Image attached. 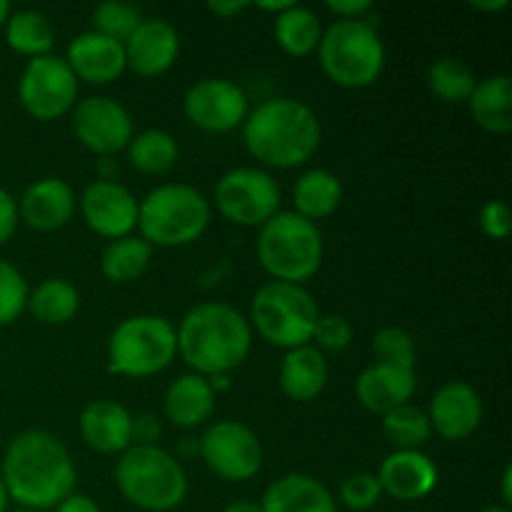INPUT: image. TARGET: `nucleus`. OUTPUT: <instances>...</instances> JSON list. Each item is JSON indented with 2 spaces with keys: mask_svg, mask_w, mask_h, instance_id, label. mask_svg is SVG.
Masks as SVG:
<instances>
[{
  "mask_svg": "<svg viewBox=\"0 0 512 512\" xmlns=\"http://www.w3.org/2000/svg\"><path fill=\"white\" fill-rule=\"evenodd\" d=\"M220 512H263L260 503H253V500H235V503L225 505Z\"/></svg>",
  "mask_w": 512,
  "mask_h": 512,
  "instance_id": "nucleus-48",
  "label": "nucleus"
},
{
  "mask_svg": "<svg viewBox=\"0 0 512 512\" xmlns=\"http://www.w3.org/2000/svg\"><path fill=\"white\" fill-rule=\"evenodd\" d=\"M215 208L225 220L245 228H263L280 213V188L263 168H233L215 185Z\"/></svg>",
  "mask_w": 512,
  "mask_h": 512,
  "instance_id": "nucleus-10",
  "label": "nucleus"
},
{
  "mask_svg": "<svg viewBox=\"0 0 512 512\" xmlns=\"http://www.w3.org/2000/svg\"><path fill=\"white\" fill-rule=\"evenodd\" d=\"M30 288L13 263L0 258V328L15 323L28 308Z\"/></svg>",
  "mask_w": 512,
  "mask_h": 512,
  "instance_id": "nucleus-37",
  "label": "nucleus"
},
{
  "mask_svg": "<svg viewBox=\"0 0 512 512\" xmlns=\"http://www.w3.org/2000/svg\"><path fill=\"white\" fill-rule=\"evenodd\" d=\"M153 260V245L145 243L140 235L110 240L100 255V273L115 285H125L138 280Z\"/></svg>",
  "mask_w": 512,
  "mask_h": 512,
  "instance_id": "nucleus-29",
  "label": "nucleus"
},
{
  "mask_svg": "<svg viewBox=\"0 0 512 512\" xmlns=\"http://www.w3.org/2000/svg\"><path fill=\"white\" fill-rule=\"evenodd\" d=\"M373 353L375 363L395 365V368L415 370L418 363V345H415L413 335L403 328H380L373 338Z\"/></svg>",
  "mask_w": 512,
  "mask_h": 512,
  "instance_id": "nucleus-36",
  "label": "nucleus"
},
{
  "mask_svg": "<svg viewBox=\"0 0 512 512\" xmlns=\"http://www.w3.org/2000/svg\"><path fill=\"white\" fill-rule=\"evenodd\" d=\"M65 63L73 70L78 83L83 80V83L90 85H108L128 70L123 43L105 38L95 30H85V33L75 35L70 40Z\"/></svg>",
  "mask_w": 512,
  "mask_h": 512,
  "instance_id": "nucleus-19",
  "label": "nucleus"
},
{
  "mask_svg": "<svg viewBox=\"0 0 512 512\" xmlns=\"http://www.w3.org/2000/svg\"><path fill=\"white\" fill-rule=\"evenodd\" d=\"M210 225V200L185 183H163L138 200V228L145 243L183 248L203 238Z\"/></svg>",
  "mask_w": 512,
  "mask_h": 512,
  "instance_id": "nucleus-6",
  "label": "nucleus"
},
{
  "mask_svg": "<svg viewBox=\"0 0 512 512\" xmlns=\"http://www.w3.org/2000/svg\"><path fill=\"white\" fill-rule=\"evenodd\" d=\"M143 20H145V15L138 5L113 3V0H105V3H98L93 8V15H90V23H93V28L90 30L105 35V38L118 40V43H125V40L133 35V30L143 23Z\"/></svg>",
  "mask_w": 512,
  "mask_h": 512,
  "instance_id": "nucleus-35",
  "label": "nucleus"
},
{
  "mask_svg": "<svg viewBox=\"0 0 512 512\" xmlns=\"http://www.w3.org/2000/svg\"><path fill=\"white\" fill-rule=\"evenodd\" d=\"M10 512H38V510H25V508H18V510H10Z\"/></svg>",
  "mask_w": 512,
  "mask_h": 512,
  "instance_id": "nucleus-55",
  "label": "nucleus"
},
{
  "mask_svg": "<svg viewBox=\"0 0 512 512\" xmlns=\"http://www.w3.org/2000/svg\"><path fill=\"white\" fill-rule=\"evenodd\" d=\"M480 512H510V508H505V505H488V508H483Z\"/></svg>",
  "mask_w": 512,
  "mask_h": 512,
  "instance_id": "nucleus-54",
  "label": "nucleus"
},
{
  "mask_svg": "<svg viewBox=\"0 0 512 512\" xmlns=\"http://www.w3.org/2000/svg\"><path fill=\"white\" fill-rule=\"evenodd\" d=\"M178 355V335L163 315H133L115 325L108 338V370L125 378H150Z\"/></svg>",
  "mask_w": 512,
  "mask_h": 512,
  "instance_id": "nucleus-9",
  "label": "nucleus"
},
{
  "mask_svg": "<svg viewBox=\"0 0 512 512\" xmlns=\"http://www.w3.org/2000/svg\"><path fill=\"white\" fill-rule=\"evenodd\" d=\"M320 140L323 128L315 110L285 95L255 105L243 123L245 148L265 168L290 170L308 163Z\"/></svg>",
  "mask_w": 512,
  "mask_h": 512,
  "instance_id": "nucleus-3",
  "label": "nucleus"
},
{
  "mask_svg": "<svg viewBox=\"0 0 512 512\" xmlns=\"http://www.w3.org/2000/svg\"><path fill=\"white\" fill-rule=\"evenodd\" d=\"M200 458L218 478L245 483L263 468L260 438L238 420H218L200 438Z\"/></svg>",
  "mask_w": 512,
  "mask_h": 512,
  "instance_id": "nucleus-12",
  "label": "nucleus"
},
{
  "mask_svg": "<svg viewBox=\"0 0 512 512\" xmlns=\"http://www.w3.org/2000/svg\"><path fill=\"white\" fill-rule=\"evenodd\" d=\"M255 250L270 278L303 285L323 265L325 243L318 223H310L293 210H280L260 228Z\"/></svg>",
  "mask_w": 512,
  "mask_h": 512,
  "instance_id": "nucleus-5",
  "label": "nucleus"
},
{
  "mask_svg": "<svg viewBox=\"0 0 512 512\" xmlns=\"http://www.w3.org/2000/svg\"><path fill=\"white\" fill-rule=\"evenodd\" d=\"M18 223V200H15L8 190L0 188V245H5L13 238L15 230H18Z\"/></svg>",
  "mask_w": 512,
  "mask_h": 512,
  "instance_id": "nucleus-41",
  "label": "nucleus"
},
{
  "mask_svg": "<svg viewBox=\"0 0 512 512\" xmlns=\"http://www.w3.org/2000/svg\"><path fill=\"white\" fill-rule=\"evenodd\" d=\"M115 485L128 503L148 512L175 510L188 495L183 463L160 445H130L115 463Z\"/></svg>",
  "mask_w": 512,
  "mask_h": 512,
  "instance_id": "nucleus-4",
  "label": "nucleus"
},
{
  "mask_svg": "<svg viewBox=\"0 0 512 512\" xmlns=\"http://www.w3.org/2000/svg\"><path fill=\"white\" fill-rule=\"evenodd\" d=\"M343 195V183L333 170L310 168L293 185V213L303 215L310 223L330 218L343 203Z\"/></svg>",
  "mask_w": 512,
  "mask_h": 512,
  "instance_id": "nucleus-27",
  "label": "nucleus"
},
{
  "mask_svg": "<svg viewBox=\"0 0 512 512\" xmlns=\"http://www.w3.org/2000/svg\"><path fill=\"white\" fill-rule=\"evenodd\" d=\"M125 48V65L140 78H158L168 73L180 55V35L168 20L145 18L133 30Z\"/></svg>",
  "mask_w": 512,
  "mask_h": 512,
  "instance_id": "nucleus-17",
  "label": "nucleus"
},
{
  "mask_svg": "<svg viewBox=\"0 0 512 512\" xmlns=\"http://www.w3.org/2000/svg\"><path fill=\"white\" fill-rule=\"evenodd\" d=\"M295 0H280V3H255V8H260V10H265V13H273V18L278 13H283V10H288L290 5H293Z\"/></svg>",
  "mask_w": 512,
  "mask_h": 512,
  "instance_id": "nucleus-50",
  "label": "nucleus"
},
{
  "mask_svg": "<svg viewBox=\"0 0 512 512\" xmlns=\"http://www.w3.org/2000/svg\"><path fill=\"white\" fill-rule=\"evenodd\" d=\"M163 438V425L153 413L133 415V445H158Z\"/></svg>",
  "mask_w": 512,
  "mask_h": 512,
  "instance_id": "nucleus-42",
  "label": "nucleus"
},
{
  "mask_svg": "<svg viewBox=\"0 0 512 512\" xmlns=\"http://www.w3.org/2000/svg\"><path fill=\"white\" fill-rule=\"evenodd\" d=\"M273 35L280 50L288 53L290 58H308L310 53L318 50L320 38H323V25H320L318 13L313 8L293 3L288 10L273 18Z\"/></svg>",
  "mask_w": 512,
  "mask_h": 512,
  "instance_id": "nucleus-28",
  "label": "nucleus"
},
{
  "mask_svg": "<svg viewBox=\"0 0 512 512\" xmlns=\"http://www.w3.org/2000/svg\"><path fill=\"white\" fill-rule=\"evenodd\" d=\"M428 88L435 98L443 103H468L470 93H473L475 78L473 68L460 58H440L425 73Z\"/></svg>",
  "mask_w": 512,
  "mask_h": 512,
  "instance_id": "nucleus-33",
  "label": "nucleus"
},
{
  "mask_svg": "<svg viewBox=\"0 0 512 512\" xmlns=\"http://www.w3.org/2000/svg\"><path fill=\"white\" fill-rule=\"evenodd\" d=\"M128 163L143 175H165L178 163V140L163 128L140 130L130 138Z\"/></svg>",
  "mask_w": 512,
  "mask_h": 512,
  "instance_id": "nucleus-32",
  "label": "nucleus"
},
{
  "mask_svg": "<svg viewBox=\"0 0 512 512\" xmlns=\"http://www.w3.org/2000/svg\"><path fill=\"white\" fill-rule=\"evenodd\" d=\"M183 113L190 125L205 133H230L243 128L250 113V100L233 80L203 78L185 90Z\"/></svg>",
  "mask_w": 512,
  "mask_h": 512,
  "instance_id": "nucleus-14",
  "label": "nucleus"
},
{
  "mask_svg": "<svg viewBox=\"0 0 512 512\" xmlns=\"http://www.w3.org/2000/svg\"><path fill=\"white\" fill-rule=\"evenodd\" d=\"M260 508L263 512H338V503L318 478L288 473L268 485Z\"/></svg>",
  "mask_w": 512,
  "mask_h": 512,
  "instance_id": "nucleus-23",
  "label": "nucleus"
},
{
  "mask_svg": "<svg viewBox=\"0 0 512 512\" xmlns=\"http://www.w3.org/2000/svg\"><path fill=\"white\" fill-rule=\"evenodd\" d=\"M208 383H210V388H213V393H215V395H218V393H225V390L230 388L228 375H210Z\"/></svg>",
  "mask_w": 512,
  "mask_h": 512,
  "instance_id": "nucleus-51",
  "label": "nucleus"
},
{
  "mask_svg": "<svg viewBox=\"0 0 512 512\" xmlns=\"http://www.w3.org/2000/svg\"><path fill=\"white\" fill-rule=\"evenodd\" d=\"M80 438L103 455H123L133 445V415L115 400H95L78 418Z\"/></svg>",
  "mask_w": 512,
  "mask_h": 512,
  "instance_id": "nucleus-21",
  "label": "nucleus"
},
{
  "mask_svg": "<svg viewBox=\"0 0 512 512\" xmlns=\"http://www.w3.org/2000/svg\"><path fill=\"white\" fill-rule=\"evenodd\" d=\"M55 512H100L98 503L83 493H70L68 498L55 505Z\"/></svg>",
  "mask_w": 512,
  "mask_h": 512,
  "instance_id": "nucleus-44",
  "label": "nucleus"
},
{
  "mask_svg": "<svg viewBox=\"0 0 512 512\" xmlns=\"http://www.w3.org/2000/svg\"><path fill=\"white\" fill-rule=\"evenodd\" d=\"M328 10L338 15V20H365V15L373 13L370 0H330Z\"/></svg>",
  "mask_w": 512,
  "mask_h": 512,
  "instance_id": "nucleus-43",
  "label": "nucleus"
},
{
  "mask_svg": "<svg viewBox=\"0 0 512 512\" xmlns=\"http://www.w3.org/2000/svg\"><path fill=\"white\" fill-rule=\"evenodd\" d=\"M315 53L323 73L348 90L370 88L385 70V43L368 20H335Z\"/></svg>",
  "mask_w": 512,
  "mask_h": 512,
  "instance_id": "nucleus-7",
  "label": "nucleus"
},
{
  "mask_svg": "<svg viewBox=\"0 0 512 512\" xmlns=\"http://www.w3.org/2000/svg\"><path fill=\"white\" fill-rule=\"evenodd\" d=\"M330 365L315 345L285 350L280 363V388L295 403H313L328 385Z\"/></svg>",
  "mask_w": 512,
  "mask_h": 512,
  "instance_id": "nucleus-24",
  "label": "nucleus"
},
{
  "mask_svg": "<svg viewBox=\"0 0 512 512\" xmlns=\"http://www.w3.org/2000/svg\"><path fill=\"white\" fill-rule=\"evenodd\" d=\"M98 170H100L98 180H115V175H118V163H115L113 158H100Z\"/></svg>",
  "mask_w": 512,
  "mask_h": 512,
  "instance_id": "nucleus-47",
  "label": "nucleus"
},
{
  "mask_svg": "<svg viewBox=\"0 0 512 512\" xmlns=\"http://www.w3.org/2000/svg\"><path fill=\"white\" fill-rule=\"evenodd\" d=\"M85 225L100 238L118 240L138 228V198L118 180H95L78 198Z\"/></svg>",
  "mask_w": 512,
  "mask_h": 512,
  "instance_id": "nucleus-15",
  "label": "nucleus"
},
{
  "mask_svg": "<svg viewBox=\"0 0 512 512\" xmlns=\"http://www.w3.org/2000/svg\"><path fill=\"white\" fill-rule=\"evenodd\" d=\"M10 13H13V8H10L8 0H0V28H5V23H8Z\"/></svg>",
  "mask_w": 512,
  "mask_h": 512,
  "instance_id": "nucleus-52",
  "label": "nucleus"
},
{
  "mask_svg": "<svg viewBox=\"0 0 512 512\" xmlns=\"http://www.w3.org/2000/svg\"><path fill=\"white\" fill-rule=\"evenodd\" d=\"M70 125L78 143L98 158H113L115 153L128 148L135 135L130 110L108 95H90L75 103Z\"/></svg>",
  "mask_w": 512,
  "mask_h": 512,
  "instance_id": "nucleus-13",
  "label": "nucleus"
},
{
  "mask_svg": "<svg viewBox=\"0 0 512 512\" xmlns=\"http://www.w3.org/2000/svg\"><path fill=\"white\" fill-rule=\"evenodd\" d=\"M428 420L433 433L448 443H460L470 438L483 423V400L470 383L450 380L435 390L428 408Z\"/></svg>",
  "mask_w": 512,
  "mask_h": 512,
  "instance_id": "nucleus-16",
  "label": "nucleus"
},
{
  "mask_svg": "<svg viewBox=\"0 0 512 512\" xmlns=\"http://www.w3.org/2000/svg\"><path fill=\"white\" fill-rule=\"evenodd\" d=\"M508 5V0H470V8L483 10V13H498V10H505Z\"/></svg>",
  "mask_w": 512,
  "mask_h": 512,
  "instance_id": "nucleus-46",
  "label": "nucleus"
},
{
  "mask_svg": "<svg viewBox=\"0 0 512 512\" xmlns=\"http://www.w3.org/2000/svg\"><path fill=\"white\" fill-rule=\"evenodd\" d=\"M178 355L195 375H228L248 360L253 328L238 308L228 303L195 305L175 328Z\"/></svg>",
  "mask_w": 512,
  "mask_h": 512,
  "instance_id": "nucleus-2",
  "label": "nucleus"
},
{
  "mask_svg": "<svg viewBox=\"0 0 512 512\" xmlns=\"http://www.w3.org/2000/svg\"><path fill=\"white\" fill-rule=\"evenodd\" d=\"M313 340L320 353L323 350L340 353V350H345L353 343V325L343 315H320L313 330Z\"/></svg>",
  "mask_w": 512,
  "mask_h": 512,
  "instance_id": "nucleus-39",
  "label": "nucleus"
},
{
  "mask_svg": "<svg viewBox=\"0 0 512 512\" xmlns=\"http://www.w3.org/2000/svg\"><path fill=\"white\" fill-rule=\"evenodd\" d=\"M253 3H245V0H213V3H208V10L213 15H218V18H235V15H240L243 10H248Z\"/></svg>",
  "mask_w": 512,
  "mask_h": 512,
  "instance_id": "nucleus-45",
  "label": "nucleus"
},
{
  "mask_svg": "<svg viewBox=\"0 0 512 512\" xmlns=\"http://www.w3.org/2000/svg\"><path fill=\"white\" fill-rule=\"evenodd\" d=\"M8 503H10V498H8V490H5V485H3V478H0V512H8Z\"/></svg>",
  "mask_w": 512,
  "mask_h": 512,
  "instance_id": "nucleus-53",
  "label": "nucleus"
},
{
  "mask_svg": "<svg viewBox=\"0 0 512 512\" xmlns=\"http://www.w3.org/2000/svg\"><path fill=\"white\" fill-rule=\"evenodd\" d=\"M470 115L483 130L505 135L512 130V80L510 75H490L475 83L468 98Z\"/></svg>",
  "mask_w": 512,
  "mask_h": 512,
  "instance_id": "nucleus-26",
  "label": "nucleus"
},
{
  "mask_svg": "<svg viewBox=\"0 0 512 512\" xmlns=\"http://www.w3.org/2000/svg\"><path fill=\"white\" fill-rule=\"evenodd\" d=\"M340 503L348 510L365 512L373 510L375 505L383 498V488H380V480L375 473H353L340 483L338 490Z\"/></svg>",
  "mask_w": 512,
  "mask_h": 512,
  "instance_id": "nucleus-38",
  "label": "nucleus"
},
{
  "mask_svg": "<svg viewBox=\"0 0 512 512\" xmlns=\"http://www.w3.org/2000/svg\"><path fill=\"white\" fill-rule=\"evenodd\" d=\"M480 230L490 240H505L510 235V205L505 200H488L480 208Z\"/></svg>",
  "mask_w": 512,
  "mask_h": 512,
  "instance_id": "nucleus-40",
  "label": "nucleus"
},
{
  "mask_svg": "<svg viewBox=\"0 0 512 512\" xmlns=\"http://www.w3.org/2000/svg\"><path fill=\"white\" fill-rule=\"evenodd\" d=\"M418 390V375L415 370L395 368V365L373 363L355 380V395L360 405L370 413L385 415L393 408L410 403Z\"/></svg>",
  "mask_w": 512,
  "mask_h": 512,
  "instance_id": "nucleus-22",
  "label": "nucleus"
},
{
  "mask_svg": "<svg viewBox=\"0 0 512 512\" xmlns=\"http://www.w3.org/2000/svg\"><path fill=\"white\" fill-rule=\"evenodd\" d=\"M500 483H503V505L505 508H510V503H512V468L510 465H505Z\"/></svg>",
  "mask_w": 512,
  "mask_h": 512,
  "instance_id": "nucleus-49",
  "label": "nucleus"
},
{
  "mask_svg": "<svg viewBox=\"0 0 512 512\" xmlns=\"http://www.w3.org/2000/svg\"><path fill=\"white\" fill-rule=\"evenodd\" d=\"M8 498L25 510H50L75 493V470L68 448L48 430H25L10 440L0 468Z\"/></svg>",
  "mask_w": 512,
  "mask_h": 512,
  "instance_id": "nucleus-1",
  "label": "nucleus"
},
{
  "mask_svg": "<svg viewBox=\"0 0 512 512\" xmlns=\"http://www.w3.org/2000/svg\"><path fill=\"white\" fill-rule=\"evenodd\" d=\"M25 310H30L33 318L45 325H65L78 315L80 293L65 278H48L30 290Z\"/></svg>",
  "mask_w": 512,
  "mask_h": 512,
  "instance_id": "nucleus-31",
  "label": "nucleus"
},
{
  "mask_svg": "<svg viewBox=\"0 0 512 512\" xmlns=\"http://www.w3.org/2000/svg\"><path fill=\"white\" fill-rule=\"evenodd\" d=\"M78 210L75 190L63 178H40L18 200V215L38 233H55L73 220Z\"/></svg>",
  "mask_w": 512,
  "mask_h": 512,
  "instance_id": "nucleus-20",
  "label": "nucleus"
},
{
  "mask_svg": "<svg viewBox=\"0 0 512 512\" xmlns=\"http://www.w3.org/2000/svg\"><path fill=\"white\" fill-rule=\"evenodd\" d=\"M410 512H423V510H410Z\"/></svg>",
  "mask_w": 512,
  "mask_h": 512,
  "instance_id": "nucleus-56",
  "label": "nucleus"
},
{
  "mask_svg": "<svg viewBox=\"0 0 512 512\" xmlns=\"http://www.w3.org/2000/svg\"><path fill=\"white\" fill-rule=\"evenodd\" d=\"M215 398H218V395L210 388L208 378L195 373L180 375V378H175L173 383L168 385V390H165V418L183 430L200 428V425L208 423L210 415H213Z\"/></svg>",
  "mask_w": 512,
  "mask_h": 512,
  "instance_id": "nucleus-25",
  "label": "nucleus"
},
{
  "mask_svg": "<svg viewBox=\"0 0 512 512\" xmlns=\"http://www.w3.org/2000/svg\"><path fill=\"white\" fill-rule=\"evenodd\" d=\"M318 318L320 308L305 285L270 280L260 285L250 300V328L275 348L293 350L310 345Z\"/></svg>",
  "mask_w": 512,
  "mask_h": 512,
  "instance_id": "nucleus-8",
  "label": "nucleus"
},
{
  "mask_svg": "<svg viewBox=\"0 0 512 512\" xmlns=\"http://www.w3.org/2000/svg\"><path fill=\"white\" fill-rule=\"evenodd\" d=\"M78 78L65 58L55 53L40 55L25 63L18 80V100L35 120H58L75 108Z\"/></svg>",
  "mask_w": 512,
  "mask_h": 512,
  "instance_id": "nucleus-11",
  "label": "nucleus"
},
{
  "mask_svg": "<svg viewBox=\"0 0 512 512\" xmlns=\"http://www.w3.org/2000/svg\"><path fill=\"white\" fill-rule=\"evenodd\" d=\"M383 495L400 500V503H413L423 500L438 488V465L423 450H395L380 463L378 473Z\"/></svg>",
  "mask_w": 512,
  "mask_h": 512,
  "instance_id": "nucleus-18",
  "label": "nucleus"
},
{
  "mask_svg": "<svg viewBox=\"0 0 512 512\" xmlns=\"http://www.w3.org/2000/svg\"><path fill=\"white\" fill-rule=\"evenodd\" d=\"M383 435L398 450H420L433 435V428L425 410L405 403L383 415Z\"/></svg>",
  "mask_w": 512,
  "mask_h": 512,
  "instance_id": "nucleus-34",
  "label": "nucleus"
},
{
  "mask_svg": "<svg viewBox=\"0 0 512 512\" xmlns=\"http://www.w3.org/2000/svg\"><path fill=\"white\" fill-rule=\"evenodd\" d=\"M5 43L25 58H40L53 53L55 28L38 10H13L5 23Z\"/></svg>",
  "mask_w": 512,
  "mask_h": 512,
  "instance_id": "nucleus-30",
  "label": "nucleus"
}]
</instances>
